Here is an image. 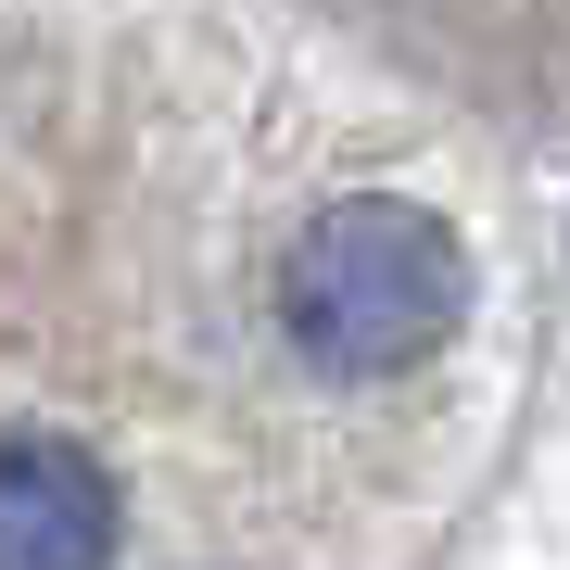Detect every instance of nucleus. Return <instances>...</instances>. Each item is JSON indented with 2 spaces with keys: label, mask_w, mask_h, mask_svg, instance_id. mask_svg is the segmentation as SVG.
Wrapping results in <instances>:
<instances>
[{
  "label": "nucleus",
  "mask_w": 570,
  "mask_h": 570,
  "mask_svg": "<svg viewBox=\"0 0 570 570\" xmlns=\"http://www.w3.org/2000/svg\"><path fill=\"white\" fill-rule=\"evenodd\" d=\"M469 305V254L431 204H393V190H343L330 216L292 228L279 254V330L292 355L330 367V381H393L456 330Z\"/></svg>",
  "instance_id": "f257e3e1"
},
{
  "label": "nucleus",
  "mask_w": 570,
  "mask_h": 570,
  "mask_svg": "<svg viewBox=\"0 0 570 570\" xmlns=\"http://www.w3.org/2000/svg\"><path fill=\"white\" fill-rule=\"evenodd\" d=\"M127 494L77 431H13L0 444V570H115Z\"/></svg>",
  "instance_id": "f03ea898"
}]
</instances>
